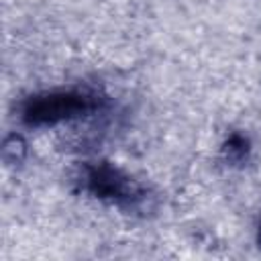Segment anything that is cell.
<instances>
[{"instance_id": "3957f363", "label": "cell", "mask_w": 261, "mask_h": 261, "mask_svg": "<svg viewBox=\"0 0 261 261\" xmlns=\"http://www.w3.org/2000/svg\"><path fill=\"white\" fill-rule=\"evenodd\" d=\"M251 139L241 133V130H232L228 133V137L222 141L220 147V159L228 165V167H243L247 165V161L251 159Z\"/></svg>"}, {"instance_id": "7a4b0ae2", "label": "cell", "mask_w": 261, "mask_h": 261, "mask_svg": "<svg viewBox=\"0 0 261 261\" xmlns=\"http://www.w3.org/2000/svg\"><path fill=\"white\" fill-rule=\"evenodd\" d=\"M73 184L96 200L112 204L124 212H145L151 206L147 186L108 161L82 163L73 173Z\"/></svg>"}, {"instance_id": "5b68a950", "label": "cell", "mask_w": 261, "mask_h": 261, "mask_svg": "<svg viewBox=\"0 0 261 261\" xmlns=\"http://www.w3.org/2000/svg\"><path fill=\"white\" fill-rule=\"evenodd\" d=\"M257 243L261 247V218H259V224H257Z\"/></svg>"}, {"instance_id": "277c9868", "label": "cell", "mask_w": 261, "mask_h": 261, "mask_svg": "<svg viewBox=\"0 0 261 261\" xmlns=\"http://www.w3.org/2000/svg\"><path fill=\"white\" fill-rule=\"evenodd\" d=\"M29 145L20 133H10L2 143V159L6 165H20L27 159Z\"/></svg>"}, {"instance_id": "6da1fadb", "label": "cell", "mask_w": 261, "mask_h": 261, "mask_svg": "<svg viewBox=\"0 0 261 261\" xmlns=\"http://www.w3.org/2000/svg\"><path fill=\"white\" fill-rule=\"evenodd\" d=\"M106 114H110V98L90 86L37 92L18 104V120L29 128L98 120Z\"/></svg>"}]
</instances>
